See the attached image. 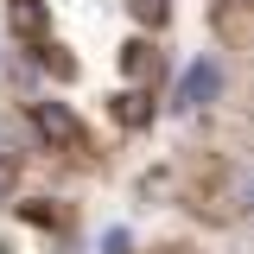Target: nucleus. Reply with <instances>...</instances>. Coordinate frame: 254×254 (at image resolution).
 Returning a JSON list of instances; mask_svg holds the SVG:
<instances>
[{
	"instance_id": "1",
	"label": "nucleus",
	"mask_w": 254,
	"mask_h": 254,
	"mask_svg": "<svg viewBox=\"0 0 254 254\" xmlns=\"http://www.w3.org/2000/svg\"><path fill=\"white\" fill-rule=\"evenodd\" d=\"M13 26H19V32H38V26H45V13H38L32 0H13Z\"/></svg>"
},
{
	"instance_id": "2",
	"label": "nucleus",
	"mask_w": 254,
	"mask_h": 254,
	"mask_svg": "<svg viewBox=\"0 0 254 254\" xmlns=\"http://www.w3.org/2000/svg\"><path fill=\"white\" fill-rule=\"evenodd\" d=\"M133 13H140V19H159V13H165V0H133Z\"/></svg>"
}]
</instances>
